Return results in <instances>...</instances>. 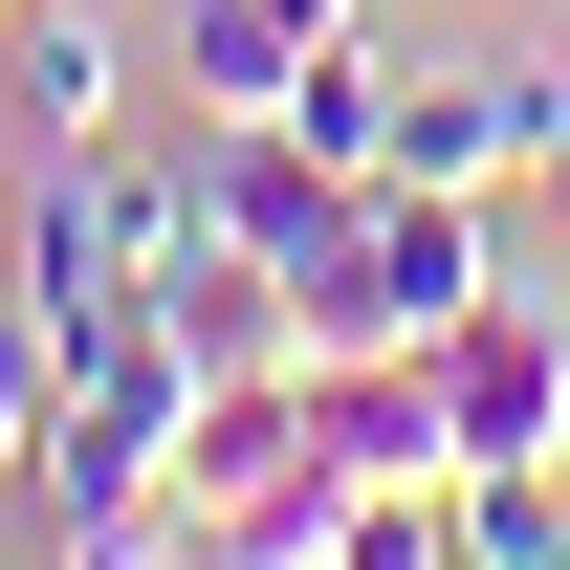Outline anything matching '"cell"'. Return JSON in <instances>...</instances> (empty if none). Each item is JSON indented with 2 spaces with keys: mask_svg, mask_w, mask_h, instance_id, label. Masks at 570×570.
I'll list each match as a JSON object with an SVG mask.
<instances>
[{
  "mask_svg": "<svg viewBox=\"0 0 570 570\" xmlns=\"http://www.w3.org/2000/svg\"><path fill=\"white\" fill-rule=\"evenodd\" d=\"M264 132H307V154H330V176H373V154H395V67H373L352 22H330V45H307V88H285Z\"/></svg>",
  "mask_w": 570,
  "mask_h": 570,
  "instance_id": "obj_9",
  "label": "cell"
},
{
  "mask_svg": "<svg viewBox=\"0 0 570 570\" xmlns=\"http://www.w3.org/2000/svg\"><path fill=\"white\" fill-rule=\"evenodd\" d=\"M483 198H417V176H373L352 198V242L307 264V352H439L461 307H483Z\"/></svg>",
  "mask_w": 570,
  "mask_h": 570,
  "instance_id": "obj_1",
  "label": "cell"
},
{
  "mask_svg": "<svg viewBox=\"0 0 570 570\" xmlns=\"http://www.w3.org/2000/svg\"><path fill=\"white\" fill-rule=\"evenodd\" d=\"M45 417H67V352H45V307H22V285H0V483H22V461H45Z\"/></svg>",
  "mask_w": 570,
  "mask_h": 570,
  "instance_id": "obj_12",
  "label": "cell"
},
{
  "mask_svg": "<svg viewBox=\"0 0 570 570\" xmlns=\"http://www.w3.org/2000/svg\"><path fill=\"white\" fill-rule=\"evenodd\" d=\"M176 570H242V549H219V527H198V549H176Z\"/></svg>",
  "mask_w": 570,
  "mask_h": 570,
  "instance_id": "obj_14",
  "label": "cell"
},
{
  "mask_svg": "<svg viewBox=\"0 0 570 570\" xmlns=\"http://www.w3.org/2000/svg\"><path fill=\"white\" fill-rule=\"evenodd\" d=\"M330 22H285V0H176V88H198V132H264L285 88H307Z\"/></svg>",
  "mask_w": 570,
  "mask_h": 570,
  "instance_id": "obj_6",
  "label": "cell"
},
{
  "mask_svg": "<svg viewBox=\"0 0 570 570\" xmlns=\"http://www.w3.org/2000/svg\"><path fill=\"white\" fill-rule=\"evenodd\" d=\"M439 439H461V461H570V330L527 285H483V307L439 330Z\"/></svg>",
  "mask_w": 570,
  "mask_h": 570,
  "instance_id": "obj_2",
  "label": "cell"
},
{
  "mask_svg": "<svg viewBox=\"0 0 570 570\" xmlns=\"http://www.w3.org/2000/svg\"><path fill=\"white\" fill-rule=\"evenodd\" d=\"M527 176H549V198H570V45H549V67H527Z\"/></svg>",
  "mask_w": 570,
  "mask_h": 570,
  "instance_id": "obj_13",
  "label": "cell"
},
{
  "mask_svg": "<svg viewBox=\"0 0 570 570\" xmlns=\"http://www.w3.org/2000/svg\"><path fill=\"white\" fill-rule=\"evenodd\" d=\"M330 570H461V483H373L330 527Z\"/></svg>",
  "mask_w": 570,
  "mask_h": 570,
  "instance_id": "obj_11",
  "label": "cell"
},
{
  "mask_svg": "<svg viewBox=\"0 0 570 570\" xmlns=\"http://www.w3.org/2000/svg\"><path fill=\"white\" fill-rule=\"evenodd\" d=\"M0 22H22V0H0Z\"/></svg>",
  "mask_w": 570,
  "mask_h": 570,
  "instance_id": "obj_16",
  "label": "cell"
},
{
  "mask_svg": "<svg viewBox=\"0 0 570 570\" xmlns=\"http://www.w3.org/2000/svg\"><path fill=\"white\" fill-rule=\"evenodd\" d=\"M285 22H352V0H285Z\"/></svg>",
  "mask_w": 570,
  "mask_h": 570,
  "instance_id": "obj_15",
  "label": "cell"
},
{
  "mask_svg": "<svg viewBox=\"0 0 570 570\" xmlns=\"http://www.w3.org/2000/svg\"><path fill=\"white\" fill-rule=\"evenodd\" d=\"M373 176H330L307 132H198V242H242V264H285V307H307V264L352 242Z\"/></svg>",
  "mask_w": 570,
  "mask_h": 570,
  "instance_id": "obj_3",
  "label": "cell"
},
{
  "mask_svg": "<svg viewBox=\"0 0 570 570\" xmlns=\"http://www.w3.org/2000/svg\"><path fill=\"white\" fill-rule=\"evenodd\" d=\"M352 461H330V439H264V461H242V483H219L198 504V527H219V549H242V570H330V527H352Z\"/></svg>",
  "mask_w": 570,
  "mask_h": 570,
  "instance_id": "obj_7",
  "label": "cell"
},
{
  "mask_svg": "<svg viewBox=\"0 0 570 570\" xmlns=\"http://www.w3.org/2000/svg\"><path fill=\"white\" fill-rule=\"evenodd\" d=\"M154 330H176L198 395H285V373H307V307H285V264H242V242H198V264L154 285Z\"/></svg>",
  "mask_w": 570,
  "mask_h": 570,
  "instance_id": "obj_4",
  "label": "cell"
},
{
  "mask_svg": "<svg viewBox=\"0 0 570 570\" xmlns=\"http://www.w3.org/2000/svg\"><path fill=\"white\" fill-rule=\"evenodd\" d=\"M110 88H132V45L67 22V0H22V132H45V154H110V132H132Z\"/></svg>",
  "mask_w": 570,
  "mask_h": 570,
  "instance_id": "obj_8",
  "label": "cell"
},
{
  "mask_svg": "<svg viewBox=\"0 0 570 570\" xmlns=\"http://www.w3.org/2000/svg\"><path fill=\"white\" fill-rule=\"evenodd\" d=\"M373 176L504 198V176H527V67H395V154H373Z\"/></svg>",
  "mask_w": 570,
  "mask_h": 570,
  "instance_id": "obj_5",
  "label": "cell"
},
{
  "mask_svg": "<svg viewBox=\"0 0 570 570\" xmlns=\"http://www.w3.org/2000/svg\"><path fill=\"white\" fill-rule=\"evenodd\" d=\"M461 570H570V461H461Z\"/></svg>",
  "mask_w": 570,
  "mask_h": 570,
  "instance_id": "obj_10",
  "label": "cell"
}]
</instances>
